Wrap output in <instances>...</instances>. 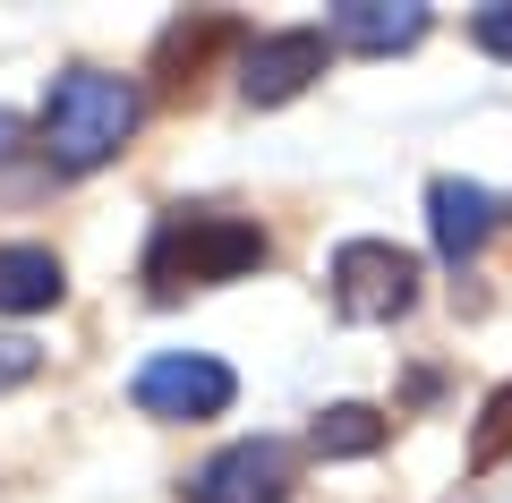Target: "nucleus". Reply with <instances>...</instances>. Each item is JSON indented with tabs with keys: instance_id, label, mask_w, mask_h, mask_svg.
I'll use <instances>...</instances> for the list:
<instances>
[{
	"instance_id": "obj_13",
	"label": "nucleus",
	"mask_w": 512,
	"mask_h": 503,
	"mask_svg": "<svg viewBox=\"0 0 512 503\" xmlns=\"http://www.w3.org/2000/svg\"><path fill=\"white\" fill-rule=\"evenodd\" d=\"M43 376V350L26 342V333H0V393H18V384Z\"/></svg>"
},
{
	"instance_id": "obj_3",
	"label": "nucleus",
	"mask_w": 512,
	"mask_h": 503,
	"mask_svg": "<svg viewBox=\"0 0 512 503\" xmlns=\"http://www.w3.org/2000/svg\"><path fill=\"white\" fill-rule=\"evenodd\" d=\"M128 401L163 427H205L239 401V376L214 359V350H154L137 376H128Z\"/></svg>"
},
{
	"instance_id": "obj_6",
	"label": "nucleus",
	"mask_w": 512,
	"mask_h": 503,
	"mask_svg": "<svg viewBox=\"0 0 512 503\" xmlns=\"http://www.w3.org/2000/svg\"><path fill=\"white\" fill-rule=\"evenodd\" d=\"M299 486V452L282 435H239L214 461L188 469V503H291Z\"/></svg>"
},
{
	"instance_id": "obj_11",
	"label": "nucleus",
	"mask_w": 512,
	"mask_h": 503,
	"mask_svg": "<svg viewBox=\"0 0 512 503\" xmlns=\"http://www.w3.org/2000/svg\"><path fill=\"white\" fill-rule=\"evenodd\" d=\"M384 435H393V418L376 401H333V410H316L308 444L316 461H367V452H384Z\"/></svg>"
},
{
	"instance_id": "obj_5",
	"label": "nucleus",
	"mask_w": 512,
	"mask_h": 503,
	"mask_svg": "<svg viewBox=\"0 0 512 503\" xmlns=\"http://www.w3.org/2000/svg\"><path fill=\"white\" fill-rule=\"evenodd\" d=\"M239 52H248V26H239V18H222V9L171 18L163 35H154V60H146L154 103H197V94H205V77H214V60H239Z\"/></svg>"
},
{
	"instance_id": "obj_1",
	"label": "nucleus",
	"mask_w": 512,
	"mask_h": 503,
	"mask_svg": "<svg viewBox=\"0 0 512 503\" xmlns=\"http://www.w3.org/2000/svg\"><path fill=\"white\" fill-rule=\"evenodd\" d=\"M137 120H146V86L120 69H60L52 94H43L35 111V154L52 162L60 180H86V171H103V162L128 154V137H137Z\"/></svg>"
},
{
	"instance_id": "obj_15",
	"label": "nucleus",
	"mask_w": 512,
	"mask_h": 503,
	"mask_svg": "<svg viewBox=\"0 0 512 503\" xmlns=\"http://www.w3.org/2000/svg\"><path fill=\"white\" fill-rule=\"evenodd\" d=\"M18 137H26V128H18V120H9V111H0V162L18 154Z\"/></svg>"
},
{
	"instance_id": "obj_14",
	"label": "nucleus",
	"mask_w": 512,
	"mask_h": 503,
	"mask_svg": "<svg viewBox=\"0 0 512 503\" xmlns=\"http://www.w3.org/2000/svg\"><path fill=\"white\" fill-rule=\"evenodd\" d=\"M470 35H478V52L512 60V0H495V9H478V18H470Z\"/></svg>"
},
{
	"instance_id": "obj_4",
	"label": "nucleus",
	"mask_w": 512,
	"mask_h": 503,
	"mask_svg": "<svg viewBox=\"0 0 512 503\" xmlns=\"http://www.w3.org/2000/svg\"><path fill=\"white\" fill-rule=\"evenodd\" d=\"M325 282H333V307L350 324H393L419 307V256L393 248V239H342Z\"/></svg>"
},
{
	"instance_id": "obj_8",
	"label": "nucleus",
	"mask_w": 512,
	"mask_h": 503,
	"mask_svg": "<svg viewBox=\"0 0 512 503\" xmlns=\"http://www.w3.org/2000/svg\"><path fill=\"white\" fill-rule=\"evenodd\" d=\"M427 231H436V256L461 273L495 239V197L478 180H427Z\"/></svg>"
},
{
	"instance_id": "obj_10",
	"label": "nucleus",
	"mask_w": 512,
	"mask_h": 503,
	"mask_svg": "<svg viewBox=\"0 0 512 503\" xmlns=\"http://www.w3.org/2000/svg\"><path fill=\"white\" fill-rule=\"evenodd\" d=\"M60 299H69V265L43 239H9L0 248V316H43Z\"/></svg>"
},
{
	"instance_id": "obj_7",
	"label": "nucleus",
	"mask_w": 512,
	"mask_h": 503,
	"mask_svg": "<svg viewBox=\"0 0 512 503\" xmlns=\"http://www.w3.org/2000/svg\"><path fill=\"white\" fill-rule=\"evenodd\" d=\"M325 52H333L325 26H274V35H248V52H239V94H248V111L299 103V94L325 77Z\"/></svg>"
},
{
	"instance_id": "obj_12",
	"label": "nucleus",
	"mask_w": 512,
	"mask_h": 503,
	"mask_svg": "<svg viewBox=\"0 0 512 503\" xmlns=\"http://www.w3.org/2000/svg\"><path fill=\"white\" fill-rule=\"evenodd\" d=\"M504 452H512V384H495V393H487V410H478V427H470V469L487 478V469L504 461Z\"/></svg>"
},
{
	"instance_id": "obj_9",
	"label": "nucleus",
	"mask_w": 512,
	"mask_h": 503,
	"mask_svg": "<svg viewBox=\"0 0 512 503\" xmlns=\"http://www.w3.org/2000/svg\"><path fill=\"white\" fill-rule=\"evenodd\" d=\"M325 35L342 43V52L384 60V52H410V43L427 35V9L419 0H342V9L325 18Z\"/></svg>"
},
{
	"instance_id": "obj_2",
	"label": "nucleus",
	"mask_w": 512,
	"mask_h": 503,
	"mask_svg": "<svg viewBox=\"0 0 512 503\" xmlns=\"http://www.w3.org/2000/svg\"><path fill=\"white\" fill-rule=\"evenodd\" d=\"M265 256H274L265 222H248V214H214V205H171V214H154V231H146L137 282H146V299L171 307V299H188V290L248 282Z\"/></svg>"
}]
</instances>
